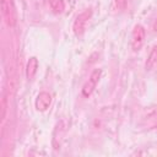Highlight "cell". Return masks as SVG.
Masks as SVG:
<instances>
[{
  "instance_id": "1",
  "label": "cell",
  "mask_w": 157,
  "mask_h": 157,
  "mask_svg": "<svg viewBox=\"0 0 157 157\" xmlns=\"http://www.w3.org/2000/svg\"><path fill=\"white\" fill-rule=\"evenodd\" d=\"M1 13L5 23L9 27H15L17 23L16 9L13 5V0H1Z\"/></svg>"
},
{
  "instance_id": "2",
  "label": "cell",
  "mask_w": 157,
  "mask_h": 157,
  "mask_svg": "<svg viewBox=\"0 0 157 157\" xmlns=\"http://www.w3.org/2000/svg\"><path fill=\"white\" fill-rule=\"evenodd\" d=\"M91 16H92V10L91 9H86L76 16V18L74 20V23H72V31H74L75 36L81 37L85 33L86 25H87L88 20L91 18Z\"/></svg>"
},
{
  "instance_id": "3",
  "label": "cell",
  "mask_w": 157,
  "mask_h": 157,
  "mask_svg": "<svg viewBox=\"0 0 157 157\" xmlns=\"http://www.w3.org/2000/svg\"><path fill=\"white\" fill-rule=\"evenodd\" d=\"M101 75H102V70H101V69H96V70L92 71V74H91V76H90V78H88V81L83 85V87H82V90H81L83 97H90V96L93 93V91H94L97 83L99 82Z\"/></svg>"
},
{
  "instance_id": "4",
  "label": "cell",
  "mask_w": 157,
  "mask_h": 157,
  "mask_svg": "<svg viewBox=\"0 0 157 157\" xmlns=\"http://www.w3.org/2000/svg\"><path fill=\"white\" fill-rule=\"evenodd\" d=\"M145 34H146V31H145L144 26L135 25L132 33H131V48L134 52L140 50V48L142 47L144 40H145Z\"/></svg>"
},
{
  "instance_id": "5",
  "label": "cell",
  "mask_w": 157,
  "mask_h": 157,
  "mask_svg": "<svg viewBox=\"0 0 157 157\" xmlns=\"http://www.w3.org/2000/svg\"><path fill=\"white\" fill-rule=\"evenodd\" d=\"M50 103H52V96H50V93L43 91V92H40L37 96L36 102H34V105H36V109L37 110L43 112V110H47L49 108Z\"/></svg>"
},
{
  "instance_id": "6",
  "label": "cell",
  "mask_w": 157,
  "mask_h": 157,
  "mask_svg": "<svg viewBox=\"0 0 157 157\" xmlns=\"http://www.w3.org/2000/svg\"><path fill=\"white\" fill-rule=\"evenodd\" d=\"M38 66H39V63H38V59L36 56H31L27 61V65H26V77L28 80H33L37 71H38Z\"/></svg>"
},
{
  "instance_id": "7",
  "label": "cell",
  "mask_w": 157,
  "mask_h": 157,
  "mask_svg": "<svg viewBox=\"0 0 157 157\" xmlns=\"http://www.w3.org/2000/svg\"><path fill=\"white\" fill-rule=\"evenodd\" d=\"M157 65V45H153L147 59H146V63H145V69L147 71L152 70L155 66Z\"/></svg>"
},
{
  "instance_id": "8",
  "label": "cell",
  "mask_w": 157,
  "mask_h": 157,
  "mask_svg": "<svg viewBox=\"0 0 157 157\" xmlns=\"http://www.w3.org/2000/svg\"><path fill=\"white\" fill-rule=\"evenodd\" d=\"M49 7L54 13H61L65 9V2L64 0H48Z\"/></svg>"
},
{
  "instance_id": "9",
  "label": "cell",
  "mask_w": 157,
  "mask_h": 157,
  "mask_svg": "<svg viewBox=\"0 0 157 157\" xmlns=\"http://www.w3.org/2000/svg\"><path fill=\"white\" fill-rule=\"evenodd\" d=\"M6 114H7V97L4 94L1 99V123L5 121Z\"/></svg>"
},
{
  "instance_id": "10",
  "label": "cell",
  "mask_w": 157,
  "mask_h": 157,
  "mask_svg": "<svg viewBox=\"0 0 157 157\" xmlns=\"http://www.w3.org/2000/svg\"><path fill=\"white\" fill-rule=\"evenodd\" d=\"M128 1L129 0H115V6L118 7V10H125Z\"/></svg>"
},
{
  "instance_id": "11",
  "label": "cell",
  "mask_w": 157,
  "mask_h": 157,
  "mask_svg": "<svg viewBox=\"0 0 157 157\" xmlns=\"http://www.w3.org/2000/svg\"><path fill=\"white\" fill-rule=\"evenodd\" d=\"M153 29H155V31H157V21H156V22H155V25H153Z\"/></svg>"
}]
</instances>
